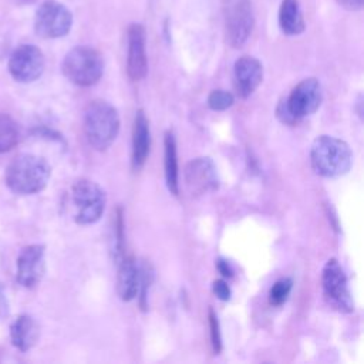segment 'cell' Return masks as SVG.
I'll return each mask as SVG.
<instances>
[{
  "label": "cell",
  "mask_w": 364,
  "mask_h": 364,
  "mask_svg": "<svg viewBox=\"0 0 364 364\" xmlns=\"http://www.w3.org/2000/svg\"><path fill=\"white\" fill-rule=\"evenodd\" d=\"M9 73L17 82H33L41 77L46 58L43 51L33 44H21L9 57Z\"/></svg>",
  "instance_id": "9c48e42d"
},
{
  "label": "cell",
  "mask_w": 364,
  "mask_h": 364,
  "mask_svg": "<svg viewBox=\"0 0 364 364\" xmlns=\"http://www.w3.org/2000/svg\"><path fill=\"white\" fill-rule=\"evenodd\" d=\"M73 26L71 11L55 0L40 4L34 17V31L41 38H60L68 34Z\"/></svg>",
  "instance_id": "52a82bcc"
},
{
  "label": "cell",
  "mask_w": 364,
  "mask_h": 364,
  "mask_svg": "<svg viewBox=\"0 0 364 364\" xmlns=\"http://www.w3.org/2000/svg\"><path fill=\"white\" fill-rule=\"evenodd\" d=\"M18 142V128L7 114H0V154L13 149Z\"/></svg>",
  "instance_id": "ffe728a7"
},
{
  "label": "cell",
  "mask_w": 364,
  "mask_h": 364,
  "mask_svg": "<svg viewBox=\"0 0 364 364\" xmlns=\"http://www.w3.org/2000/svg\"><path fill=\"white\" fill-rule=\"evenodd\" d=\"M212 290H213L215 296L222 301H228L232 296V290L225 280H215L212 284Z\"/></svg>",
  "instance_id": "484cf974"
},
{
  "label": "cell",
  "mask_w": 364,
  "mask_h": 364,
  "mask_svg": "<svg viewBox=\"0 0 364 364\" xmlns=\"http://www.w3.org/2000/svg\"><path fill=\"white\" fill-rule=\"evenodd\" d=\"M291 287H293V280L290 277H283V279H279L272 287H270V291H269V301L272 306H282L290 291H291Z\"/></svg>",
  "instance_id": "44dd1931"
},
{
  "label": "cell",
  "mask_w": 364,
  "mask_h": 364,
  "mask_svg": "<svg viewBox=\"0 0 364 364\" xmlns=\"http://www.w3.org/2000/svg\"><path fill=\"white\" fill-rule=\"evenodd\" d=\"M118 263L117 293L121 300L131 301L139 291V264L132 256H122Z\"/></svg>",
  "instance_id": "2e32d148"
},
{
  "label": "cell",
  "mask_w": 364,
  "mask_h": 364,
  "mask_svg": "<svg viewBox=\"0 0 364 364\" xmlns=\"http://www.w3.org/2000/svg\"><path fill=\"white\" fill-rule=\"evenodd\" d=\"M209 327H210V343L215 354H218L222 350V337H220V328H219V320L213 309H209Z\"/></svg>",
  "instance_id": "d4e9b609"
},
{
  "label": "cell",
  "mask_w": 364,
  "mask_h": 364,
  "mask_svg": "<svg viewBox=\"0 0 364 364\" xmlns=\"http://www.w3.org/2000/svg\"><path fill=\"white\" fill-rule=\"evenodd\" d=\"M283 101L289 114L297 122L314 114L321 105V101H323L321 85L316 78H304L291 90L290 95Z\"/></svg>",
  "instance_id": "30bf717a"
},
{
  "label": "cell",
  "mask_w": 364,
  "mask_h": 364,
  "mask_svg": "<svg viewBox=\"0 0 364 364\" xmlns=\"http://www.w3.org/2000/svg\"><path fill=\"white\" fill-rule=\"evenodd\" d=\"M343 9L350 10V11H357L363 9L364 0H336Z\"/></svg>",
  "instance_id": "83f0119b"
},
{
  "label": "cell",
  "mask_w": 364,
  "mask_h": 364,
  "mask_svg": "<svg viewBox=\"0 0 364 364\" xmlns=\"http://www.w3.org/2000/svg\"><path fill=\"white\" fill-rule=\"evenodd\" d=\"M164 168H165V182L172 195L179 193V166H178V152L176 139L172 131H166L164 136Z\"/></svg>",
  "instance_id": "ac0fdd59"
},
{
  "label": "cell",
  "mask_w": 364,
  "mask_h": 364,
  "mask_svg": "<svg viewBox=\"0 0 364 364\" xmlns=\"http://www.w3.org/2000/svg\"><path fill=\"white\" fill-rule=\"evenodd\" d=\"M233 80L237 95L249 97L263 80V67L259 60L250 55H243L233 65Z\"/></svg>",
  "instance_id": "5bb4252c"
},
{
  "label": "cell",
  "mask_w": 364,
  "mask_h": 364,
  "mask_svg": "<svg viewBox=\"0 0 364 364\" xmlns=\"http://www.w3.org/2000/svg\"><path fill=\"white\" fill-rule=\"evenodd\" d=\"M279 27L287 36H297L304 31L306 23L299 0H283L279 9Z\"/></svg>",
  "instance_id": "d6986e66"
},
{
  "label": "cell",
  "mask_w": 364,
  "mask_h": 364,
  "mask_svg": "<svg viewBox=\"0 0 364 364\" xmlns=\"http://www.w3.org/2000/svg\"><path fill=\"white\" fill-rule=\"evenodd\" d=\"M225 37L230 47L242 48L249 40L255 16L250 0H225L223 3Z\"/></svg>",
  "instance_id": "8992f818"
},
{
  "label": "cell",
  "mask_w": 364,
  "mask_h": 364,
  "mask_svg": "<svg viewBox=\"0 0 364 364\" xmlns=\"http://www.w3.org/2000/svg\"><path fill=\"white\" fill-rule=\"evenodd\" d=\"M84 134L88 144L97 149H107L119 132V115L114 105L105 100L91 101L84 111Z\"/></svg>",
  "instance_id": "3957f363"
},
{
  "label": "cell",
  "mask_w": 364,
  "mask_h": 364,
  "mask_svg": "<svg viewBox=\"0 0 364 364\" xmlns=\"http://www.w3.org/2000/svg\"><path fill=\"white\" fill-rule=\"evenodd\" d=\"M124 218L122 209H117L115 222H114V256L119 262L124 256Z\"/></svg>",
  "instance_id": "cb8c5ba5"
},
{
  "label": "cell",
  "mask_w": 364,
  "mask_h": 364,
  "mask_svg": "<svg viewBox=\"0 0 364 364\" xmlns=\"http://www.w3.org/2000/svg\"><path fill=\"white\" fill-rule=\"evenodd\" d=\"M9 311H10V304H9L6 287L3 283H0V320L7 317Z\"/></svg>",
  "instance_id": "4316f807"
},
{
  "label": "cell",
  "mask_w": 364,
  "mask_h": 364,
  "mask_svg": "<svg viewBox=\"0 0 364 364\" xmlns=\"http://www.w3.org/2000/svg\"><path fill=\"white\" fill-rule=\"evenodd\" d=\"M16 280L26 289L36 287L46 272V247L28 245L21 249L16 264Z\"/></svg>",
  "instance_id": "8fae6325"
},
{
  "label": "cell",
  "mask_w": 364,
  "mask_h": 364,
  "mask_svg": "<svg viewBox=\"0 0 364 364\" xmlns=\"http://www.w3.org/2000/svg\"><path fill=\"white\" fill-rule=\"evenodd\" d=\"M61 70L65 78L73 84L91 87L100 81L104 73V61L95 48L78 46L65 54Z\"/></svg>",
  "instance_id": "277c9868"
},
{
  "label": "cell",
  "mask_w": 364,
  "mask_h": 364,
  "mask_svg": "<svg viewBox=\"0 0 364 364\" xmlns=\"http://www.w3.org/2000/svg\"><path fill=\"white\" fill-rule=\"evenodd\" d=\"M40 337V327L30 314L17 316L10 324V340L20 351H28Z\"/></svg>",
  "instance_id": "e0dca14e"
},
{
  "label": "cell",
  "mask_w": 364,
  "mask_h": 364,
  "mask_svg": "<svg viewBox=\"0 0 364 364\" xmlns=\"http://www.w3.org/2000/svg\"><path fill=\"white\" fill-rule=\"evenodd\" d=\"M323 291L327 301L343 313H351L354 310V301L348 289L346 273L337 259H330L323 267L321 273Z\"/></svg>",
  "instance_id": "ba28073f"
},
{
  "label": "cell",
  "mask_w": 364,
  "mask_h": 364,
  "mask_svg": "<svg viewBox=\"0 0 364 364\" xmlns=\"http://www.w3.org/2000/svg\"><path fill=\"white\" fill-rule=\"evenodd\" d=\"M185 183L192 195H203L218 189L219 179L210 158L200 156L192 159L185 166Z\"/></svg>",
  "instance_id": "4fadbf2b"
},
{
  "label": "cell",
  "mask_w": 364,
  "mask_h": 364,
  "mask_svg": "<svg viewBox=\"0 0 364 364\" xmlns=\"http://www.w3.org/2000/svg\"><path fill=\"white\" fill-rule=\"evenodd\" d=\"M154 279V270L149 263H142L139 266V306L142 310H146L148 303H146V291L152 283Z\"/></svg>",
  "instance_id": "7402d4cb"
},
{
  "label": "cell",
  "mask_w": 364,
  "mask_h": 364,
  "mask_svg": "<svg viewBox=\"0 0 364 364\" xmlns=\"http://www.w3.org/2000/svg\"><path fill=\"white\" fill-rule=\"evenodd\" d=\"M151 149V129L149 121L142 109H138L134 118L132 127V151H131V164L134 171H139Z\"/></svg>",
  "instance_id": "9a60e30c"
},
{
  "label": "cell",
  "mask_w": 364,
  "mask_h": 364,
  "mask_svg": "<svg viewBox=\"0 0 364 364\" xmlns=\"http://www.w3.org/2000/svg\"><path fill=\"white\" fill-rule=\"evenodd\" d=\"M50 175L51 166L43 156L21 154L7 165L4 181L14 193L33 195L47 186Z\"/></svg>",
  "instance_id": "6da1fadb"
},
{
  "label": "cell",
  "mask_w": 364,
  "mask_h": 364,
  "mask_svg": "<svg viewBox=\"0 0 364 364\" xmlns=\"http://www.w3.org/2000/svg\"><path fill=\"white\" fill-rule=\"evenodd\" d=\"M71 203L74 208V220L80 225H91L102 216L107 195L97 182L78 179L71 186Z\"/></svg>",
  "instance_id": "5b68a950"
},
{
  "label": "cell",
  "mask_w": 364,
  "mask_h": 364,
  "mask_svg": "<svg viewBox=\"0 0 364 364\" xmlns=\"http://www.w3.org/2000/svg\"><path fill=\"white\" fill-rule=\"evenodd\" d=\"M216 267H218L219 273H220L223 277H233V269H232V266L229 264V262H228V260L218 259V262H216Z\"/></svg>",
  "instance_id": "f1b7e54d"
},
{
  "label": "cell",
  "mask_w": 364,
  "mask_h": 364,
  "mask_svg": "<svg viewBox=\"0 0 364 364\" xmlns=\"http://www.w3.org/2000/svg\"><path fill=\"white\" fill-rule=\"evenodd\" d=\"M313 171L326 178H337L347 173L353 165V152L347 142L330 135H320L310 149Z\"/></svg>",
  "instance_id": "7a4b0ae2"
},
{
  "label": "cell",
  "mask_w": 364,
  "mask_h": 364,
  "mask_svg": "<svg viewBox=\"0 0 364 364\" xmlns=\"http://www.w3.org/2000/svg\"><path fill=\"white\" fill-rule=\"evenodd\" d=\"M127 37H128L127 74L132 81H139L148 73L145 27L139 23H132L128 27Z\"/></svg>",
  "instance_id": "7c38bea8"
},
{
  "label": "cell",
  "mask_w": 364,
  "mask_h": 364,
  "mask_svg": "<svg viewBox=\"0 0 364 364\" xmlns=\"http://www.w3.org/2000/svg\"><path fill=\"white\" fill-rule=\"evenodd\" d=\"M235 97L232 92L225 90H213L208 95V107L213 111H223L232 107Z\"/></svg>",
  "instance_id": "603a6c76"
}]
</instances>
